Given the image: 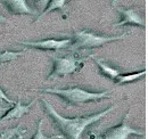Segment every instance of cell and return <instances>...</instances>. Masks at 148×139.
<instances>
[{"instance_id": "8fae6325", "label": "cell", "mask_w": 148, "mask_h": 139, "mask_svg": "<svg viewBox=\"0 0 148 139\" xmlns=\"http://www.w3.org/2000/svg\"><path fill=\"white\" fill-rule=\"evenodd\" d=\"M65 3H66V0H48L46 8L40 13V15H39L38 18L42 17L43 15H46L48 13H51L54 10H57V9H60L62 10L65 7Z\"/></svg>"}, {"instance_id": "277c9868", "label": "cell", "mask_w": 148, "mask_h": 139, "mask_svg": "<svg viewBox=\"0 0 148 139\" xmlns=\"http://www.w3.org/2000/svg\"><path fill=\"white\" fill-rule=\"evenodd\" d=\"M88 57H81L79 54L72 52L70 55L63 57H53L54 65L53 71L49 74L47 80H51L56 78H63L69 74H73L82 69L83 63L87 61Z\"/></svg>"}, {"instance_id": "9c48e42d", "label": "cell", "mask_w": 148, "mask_h": 139, "mask_svg": "<svg viewBox=\"0 0 148 139\" xmlns=\"http://www.w3.org/2000/svg\"><path fill=\"white\" fill-rule=\"evenodd\" d=\"M34 103H36V99L32 100L30 104L23 105L22 102H21V98H18L17 103L14 104V107L10 108V109H8V111L0 118V124H2V123H5V122H7V121H10V120H17L19 118H22L24 114L29 113L31 106L34 104Z\"/></svg>"}, {"instance_id": "9a60e30c", "label": "cell", "mask_w": 148, "mask_h": 139, "mask_svg": "<svg viewBox=\"0 0 148 139\" xmlns=\"http://www.w3.org/2000/svg\"><path fill=\"white\" fill-rule=\"evenodd\" d=\"M42 120H40V121L38 122V128H37V131H36V133L33 135V137L31 139H64V137L62 136V135H58V136H51V137H47V136H45L43 135V132H42Z\"/></svg>"}, {"instance_id": "30bf717a", "label": "cell", "mask_w": 148, "mask_h": 139, "mask_svg": "<svg viewBox=\"0 0 148 139\" xmlns=\"http://www.w3.org/2000/svg\"><path fill=\"white\" fill-rule=\"evenodd\" d=\"M146 74V70H143L140 72H136V73H129V74H119L115 79L114 82L116 85H123V83H128V82H132L141 76H144Z\"/></svg>"}, {"instance_id": "4fadbf2b", "label": "cell", "mask_w": 148, "mask_h": 139, "mask_svg": "<svg viewBox=\"0 0 148 139\" xmlns=\"http://www.w3.org/2000/svg\"><path fill=\"white\" fill-rule=\"evenodd\" d=\"M95 61H96V63H97V65L100 67V70H101V72L106 75V76H108L110 79H112V80H114L119 74H121L120 73V71L116 69H113V67H111V66H108L107 64H105L103 61H100V59H97V58H95Z\"/></svg>"}, {"instance_id": "52a82bcc", "label": "cell", "mask_w": 148, "mask_h": 139, "mask_svg": "<svg viewBox=\"0 0 148 139\" xmlns=\"http://www.w3.org/2000/svg\"><path fill=\"white\" fill-rule=\"evenodd\" d=\"M116 10L121 14L122 19L121 22L114 24V28H119V26H123V25H137L140 28H145V21L141 17L137 10H134L133 8H123V7H115Z\"/></svg>"}, {"instance_id": "ba28073f", "label": "cell", "mask_w": 148, "mask_h": 139, "mask_svg": "<svg viewBox=\"0 0 148 139\" xmlns=\"http://www.w3.org/2000/svg\"><path fill=\"white\" fill-rule=\"evenodd\" d=\"M3 7L14 15H34L37 10L30 8L25 0H0Z\"/></svg>"}, {"instance_id": "e0dca14e", "label": "cell", "mask_w": 148, "mask_h": 139, "mask_svg": "<svg viewBox=\"0 0 148 139\" xmlns=\"http://www.w3.org/2000/svg\"><path fill=\"white\" fill-rule=\"evenodd\" d=\"M0 100H5V102H7L8 104L10 105H14L16 102H14V100H12V99H9L8 97H7V95L3 92V90L0 88Z\"/></svg>"}, {"instance_id": "d6986e66", "label": "cell", "mask_w": 148, "mask_h": 139, "mask_svg": "<svg viewBox=\"0 0 148 139\" xmlns=\"http://www.w3.org/2000/svg\"><path fill=\"white\" fill-rule=\"evenodd\" d=\"M7 22V18H5L3 16L0 15V23H6Z\"/></svg>"}, {"instance_id": "3957f363", "label": "cell", "mask_w": 148, "mask_h": 139, "mask_svg": "<svg viewBox=\"0 0 148 139\" xmlns=\"http://www.w3.org/2000/svg\"><path fill=\"white\" fill-rule=\"evenodd\" d=\"M128 36L127 33L121 35H116V36H103V35H98L93 32L87 31V30H82V31H76L73 34L72 38V45L70 46V49L72 50H77V49H90V48H97V47H101L108 42H113L116 40H122L125 39Z\"/></svg>"}, {"instance_id": "5bb4252c", "label": "cell", "mask_w": 148, "mask_h": 139, "mask_svg": "<svg viewBox=\"0 0 148 139\" xmlns=\"http://www.w3.org/2000/svg\"><path fill=\"white\" fill-rule=\"evenodd\" d=\"M19 128L21 125H17L15 128H8V129H2L0 130V139H12L14 138L17 133H19Z\"/></svg>"}, {"instance_id": "8992f818", "label": "cell", "mask_w": 148, "mask_h": 139, "mask_svg": "<svg viewBox=\"0 0 148 139\" xmlns=\"http://www.w3.org/2000/svg\"><path fill=\"white\" fill-rule=\"evenodd\" d=\"M21 45L25 47L36 48L39 50H59V49H67L72 45V39H46L40 41H21Z\"/></svg>"}, {"instance_id": "7c38bea8", "label": "cell", "mask_w": 148, "mask_h": 139, "mask_svg": "<svg viewBox=\"0 0 148 139\" xmlns=\"http://www.w3.org/2000/svg\"><path fill=\"white\" fill-rule=\"evenodd\" d=\"M24 50L22 52H10V50H3V52H0V66L5 63H8V62H12V61H15L17 59L18 57L24 55Z\"/></svg>"}, {"instance_id": "2e32d148", "label": "cell", "mask_w": 148, "mask_h": 139, "mask_svg": "<svg viewBox=\"0 0 148 139\" xmlns=\"http://www.w3.org/2000/svg\"><path fill=\"white\" fill-rule=\"evenodd\" d=\"M32 2H33V5H36L37 12H42L47 6L48 0H32Z\"/></svg>"}, {"instance_id": "5b68a950", "label": "cell", "mask_w": 148, "mask_h": 139, "mask_svg": "<svg viewBox=\"0 0 148 139\" xmlns=\"http://www.w3.org/2000/svg\"><path fill=\"white\" fill-rule=\"evenodd\" d=\"M129 116V113L125 115L124 120L121 122V124L112 127L110 129L105 130L97 139H128L131 135H137V136H144L145 132L143 130H138L134 128H131L128 122L127 118Z\"/></svg>"}, {"instance_id": "7a4b0ae2", "label": "cell", "mask_w": 148, "mask_h": 139, "mask_svg": "<svg viewBox=\"0 0 148 139\" xmlns=\"http://www.w3.org/2000/svg\"><path fill=\"white\" fill-rule=\"evenodd\" d=\"M43 92L53 94L63 98L67 104L70 105H80L89 102H97L103 98L110 97V91L103 92H91L84 90L80 87H71L67 89H57V88H48V89H40Z\"/></svg>"}, {"instance_id": "ffe728a7", "label": "cell", "mask_w": 148, "mask_h": 139, "mask_svg": "<svg viewBox=\"0 0 148 139\" xmlns=\"http://www.w3.org/2000/svg\"><path fill=\"white\" fill-rule=\"evenodd\" d=\"M14 139H23V136H22L21 133H17V135L14 137Z\"/></svg>"}, {"instance_id": "ac0fdd59", "label": "cell", "mask_w": 148, "mask_h": 139, "mask_svg": "<svg viewBox=\"0 0 148 139\" xmlns=\"http://www.w3.org/2000/svg\"><path fill=\"white\" fill-rule=\"evenodd\" d=\"M7 111H8V108H7V107H0V118H1V116H2Z\"/></svg>"}, {"instance_id": "6da1fadb", "label": "cell", "mask_w": 148, "mask_h": 139, "mask_svg": "<svg viewBox=\"0 0 148 139\" xmlns=\"http://www.w3.org/2000/svg\"><path fill=\"white\" fill-rule=\"evenodd\" d=\"M42 104L45 105L48 115H50L54 119V122L57 125V128L62 131L63 137L67 139H81V135L87 127H89L95 122H98L115 108V106H111L103 112L96 113L89 116H77V118L71 119V118H64L59 113H57L56 109L53 107V105L48 100L42 99Z\"/></svg>"}]
</instances>
